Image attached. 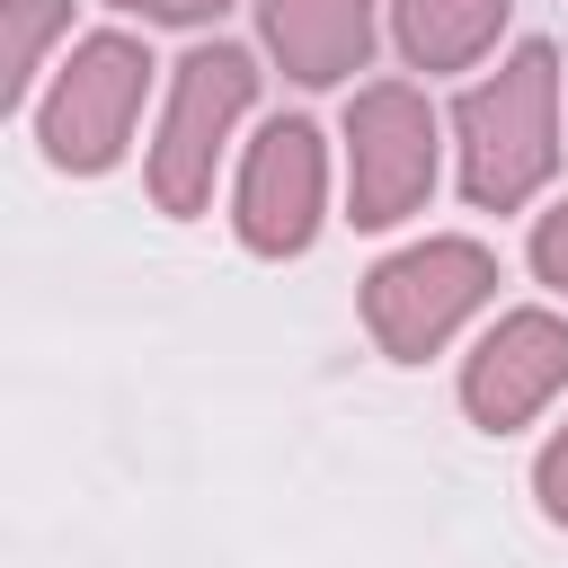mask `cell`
I'll return each mask as SVG.
<instances>
[{"label": "cell", "instance_id": "1", "mask_svg": "<svg viewBox=\"0 0 568 568\" xmlns=\"http://www.w3.org/2000/svg\"><path fill=\"white\" fill-rule=\"evenodd\" d=\"M506 355H515L506 373H497V364H479V373H470V408H479V417H515V408H524V399L568 364V337H559V328H541V320H515V328H506Z\"/></svg>", "mask_w": 568, "mask_h": 568}]
</instances>
